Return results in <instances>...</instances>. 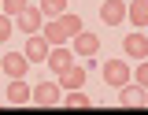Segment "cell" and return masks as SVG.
Masks as SVG:
<instances>
[{"label": "cell", "mask_w": 148, "mask_h": 115, "mask_svg": "<svg viewBox=\"0 0 148 115\" xmlns=\"http://www.w3.org/2000/svg\"><path fill=\"white\" fill-rule=\"evenodd\" d=\"M63 89H59V82H37L34 89H30V100H34L37 108H52V104H59L63 100Z\"/></svg>", "instance_id": "6da1fadb"}, {"label": "cell", "mask_w": 148, "mask_h": 115, "mask_svg": "<svg viewBox=\"0 0 148 115\" xmlns=\"http://www.w3.org/2000/svg\"><path fill=\"white\" fill-rule=\"evenodd\" d=\"M15 26L26 34V37H30V34H37V30L45 26V15H41V8H37V4H26V8L15 15Z\"/></svg>", "instance_id": "7a4b0ae2"}, {"label": "cell", "mask_w": 148, "mask_h": 115, "mask_svg": "<svg viewBox=\"0 0 148 115\" xmlns=\"http://www.w3.org/2000/svg\"><path fill=\"white\" fill-rule=\"evenodd\" d=\"M26 67H30L26 52H8V56L0 59V74H8V78H22V74H26Z\"/></svg>", "instance_id": "3957f363"}, {"label": "cell", "mask_w": 148, "mask_h": 115, "mask_svg": "<svg viewBox=\"0 0 148 115\" xmlns=\"http://www.w3.org/2000/svg\"><path fill=\"white\" fill-rule=\"evenodd\" d=\"M104 82L115 85V89L126 85V82H130V63H122V59H108V63H104Z\"/></svg>", "instance_id": "277c9868"}, {"label": "cell", "mask_w": 148, "mask_h": 115, "mask_svg": "<svg viewBox=\"0 0 148 115\" xmlns=\"http://www.w3.org/2000/svg\"><path fill=\"white\" fill-rule=\"evenodd\" d=\"M85 74H89V71H85L82 63L63 67V71H59V89H82V85H85Z\"/></svg>", "instance_id": "5b68a950"}, {"label": "cell", "mask_w": 148, "mask_h": 115, "mask_svg": "<svg viewBox=\"0 0 148 115\" xmlns=\"http://www.w3.org/2000/svg\"><path fill=\"white\" fill-rule=\"evenodd\" d=\"M71 41H74V56L92 59L96 52H100V37H96V34H85V30H82V34H74Z\"/></svg>", "instance_id": "8992f818"}, {"label": "cell", "mask_w": 148, "mask_h": 115, "mask_svg": "<svg viewBox=\"0 0 148 115\" xmlns=\"http://www.w3.org/2000/svg\"><path fill=\"white\" fill-rule=\"evenodd\" d=\"M48 48H52V45L37 30V34H30V41H26V59H30V63H45V59H48Z\"/></svg>", "instance_id": "52a82bcc"}, {"label": "cell", "mask_w": 148, "mask_h": 115, "mask_svg": "<svg viewBox=\"0 0 148 115\" xmlns=\"http://www.w3.org/2000/svg\"><path fill=\"white\" fill-rule=\"evenodd\" d=\"M100 19L108 22V26L126 22V0H104V4H100Z\"/></svg>", "instance_id": "ba28073f"}, {"label": "cell", "mask_w": 148, "mask_h": 115, "mask_svg": "<svg viewBox=\"0 0 148 115\" xmlns=\"http://www.w3.org/2000/svg\"><path fill=\"white\" fill-rule=\"evenodd\" d=\"M45 63H48L56 74H59L63 67H71V63H74V48H67V45H52V48H48V59H45Z\"/></svg>", "instance_id": "9c48e42d"}, {"label": "cell", "mask_w": 148, "mask_h": 115, "mask_svg": "<svg viewBox=\"0 0 148 115\" xmlns=\"http://www.w3.org/2000/svg\"><path fill=\"white\" fill-rule=\"evenodd\" d=\"M122 52L133 59H148V37L145 34H126L122 37Z\"/></svg>", "instance_id": "30bf717a"}, {"label": "cell", "mask_w": 148, "mask_h": 115, "mask_svg": "<svg viewBox=\"0 0 148 115\" xmlns=\"http://www.w3.org/2000/svg\"><path fill=\"white\" fill-rule=\"evenodd\" d=\"M41 34H45V41H48V45H67V41H71L59 19H45V26H41Z\"/></svg>", "instance_id": "8fae6325"}, {"label": "cell", "mask_w": 148, "mask_h": 115, "mask_svg": "<svg viewBox=\"0 0 148 115\" xmlns=\"http://www.w3.org/2000/svg\"><path fill=\"white\" fill-rule=\"evenodd\" d=\"M8 104H11V108L30 104V85H26L22 78H11V85H8Z\"/></svg>", "instance_id": "7c38bea8"}, {"label": "cell", "mask_w": 148, "mask_h": 115, "mask_svg": "<svg viewBox=\"0 0 148 115\" xmlns=\"http://www.w3.org/2000/svg\"><path fill=\"white\" fill-rule=\"evenodd\" d=\"M141 96H145V89H141V85H119V104H122V108H137V104H141Z\"/></svg>", "instance_id": "4fadbf2b"}, {"label": "cell", "mask_w": 148, "mask_h": 115, "mask_svg": "<svg viewBox=\"0 0 148 115\" xmlns=\"http://www.w3.org/2000/svg\"><path fill=\"white\" fill-rule=\"evenodd\" d=\"M126 19H133V26H148V0L126 4Z\"/></svg>", "instance_id": "5bb4252c"}, {"label": "cell", "mask_w": 148, "mask_h": 115, "mask_svg": "<svg viewBox=\"0 0 148 115\" xmlns=\"http://www.w3.org/2000/svg\"><path fill=\"white\" fill-rule=\"evenodd\" d=\"M37 8H41V15H45V19H59V15L67 11V0H41Z\"/></svg>", "instance_id": "9a60e30c"}, {"label": "cell", "mask_w": 148, "mask_h": 115, "mask_svg": "<svg viewBox=\"0 0 148 115\" xmlns=\"http://www.w3.org/2000/svg\"><path fill=\"white\" fill-rule=\"evenodd\" d=\"M63 104L67 108H89V96L82 89H63Z\"/></svg>", "instance_id": "2e32d148"}, {"label": "cell", "mask_w": 148, "mask_h": 115, "mask_svg": "<svg viewBox=\"0 0 148 115\" xmlns=\"http://www.w3.org/2000/svg\"><path fill=\"white\" fill-rule=\"evenodd\" d=\"M59 22H63L67 37H74V34H82V30H85V26H82V15H71V11H63V15H59Z\"/></svg>", "instance_id": "e0dca14e"}, {"label": "cell", "mask_w": 148, "mask_h": 115, "mask_svg": "<svg viewBox=\"0 0 148 115\" xmlns=\"http://www.w3.org/2000/svg\"><path fill=\"white\" fill-rule=\"evenodd\" d=\"M26 4H30V0H0V8H4V15H11V19H15V15L22 11V8H26Z\"/></svg>", "instance_id": "ac0fdd59"}, {"label": "cell", "mask_w": 148, "mask_h": 115, "mask_svg": "<svg viewBox=\"0 0 148 115\" xmlns=\"http://www.w3.org/2000/svg\"><path fill=\"white\" fill-rule=\"evenodd\" d=\"M11 30H15V19L0 11V41H8V37H11Z\"/></svg>", "instance_id": "d6986e66"}, {"label": "cell", "mask_w": 148, "mask_h": 115, "mask_svg": "<svg viewBox=\"0 0 148 115\" xmlns=\"http://www.w3.org/2000/svg\"><path fill=\"white\" fill-rule=\"evenodd\" d=\"M133 82H137L141 89H148V63H141V67H137V74H133Z\"/></svg>", "instance_id": "ffe728a7"}, {"label": "cell", "mask_w": 148, "mask_h": 115, "mask_svg": "<svg viewBox=\"0 0 148 115\" xmlns=\"http://www.w3.org/2000/svg\"><path fill=\"white\" fill-rule=\"evenodd\" d=\"M141 104H148V89H145V96H141Z\"/></svg>", "instance_id": "44dd1931"}, {"label": "cell", "mask_w": 148, "mask_h": 115, "mask_svg": "<svg viewBox=\"0 0 148 115\" xmlns=\"http://www.w3.org/2000/svg\"><path fill=\"white\" fill-rule=\"evenodd\" d=\"M0 11H4V8H0Z\"/></svg>", "instance_id": "7402d4cb"}]
</instances>
